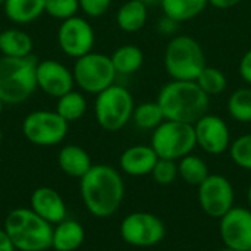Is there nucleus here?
Here are the masks:
<instances>
[{"label": "nucleus", "mask_w": 251, "mask_h": 251, "mask_svg": "<svg viewBox=\"0 0 251 251\" xmlns=\"http://www.w3.org/2000/svg\"><path fill=\"white\" fill-rule=\"evenodd\" d=\"M81 199L85 209L96 218L104 219L115 215L125 196L121 174L109 165H93L81 178Z\"/></svg>", "instance_id": "1"}, {"label": "nucleus", "mask_w": 251, "mask_h": 251, "mask_svg": "<svg viewBox=\"0 0 251 251\" xmlns=\"http://www.w3.org/2000/svg\"><path fill=\"white\" fill-rule=\"evenodd\" d=\"M160 104L166 121H176L194 125L207 115L209 96L199 87L196 81L168 82L159 93Z\"/></svg>", "instance_id": "2"}, {"label": "nucleus", "mask_w": 251, "mask_h": 251, "mask_svg": "<svg viewBox=\"0 0 251 251\" xmlns=\"http://www.w3.org/2000/svg\"><path fill=\"white\" fill-rule=\"evenodd\" d=\"M3 229L18 251H46L51 247V224L31 209H13L6 216Z\"/></svg>", "instance_id": "3"}, {"label": "nucleus", "mask_w": 251, "mask_h": 251, "mask_svg": "<svg viewBox=\"0 0 251 251\" xmlns=\"http://www.w3.org/2000/svg\"><path fill=\"white\" fill-rule=\"evenodd\" d=\"M37 63L34 56L0 57V100L4 104L24 103L35 93Z\"/></svg>", "instance_id": "4"}, {"label": "nucleus", "mask_w": 251, "mask_h": 251, "mask_svg": "<svg viewBox=\"0 0 251 251\" xmlns=\"http://www.w3.org/2000/svg\"><path fill=\"white\" fill-rule=\"evenodd\" d=\"M206 66L204 51L193 37L176 35L166 46L165 68L174 79L196 81Z\"/></svg>", "instance_id": "5"}, {"label": "nucleus", "mask_w": 251, "mask_h": 251, "mask_svg": "<svg viewBox=\"0 0 251 251\" xmlns=\"http://www.w3.org/2000/svg\"><path fill=\"white\" fill-rule=\"evenodd\" d=\"M134 109V99L131 93L118 84H113L99 93L94 101L96 121L109 132L122 129L132 118Z\"/></svg>", "instance_id": "6"}, {"label": "nucleus", "mask_w": 251, "mask_h": 251, "mask_svg": "<svg viewBox=\"0 0 251 251\" xmlns=\"http://www.w3.org/2000/svg\"><path fill=\"white\" fill-rule=\"evenodd\" d=\"M197 146L194 125L163 121L151 135V147L160 159L179 160L193 153Z\"/></svg>", "instance_id": "7"}, {"label": "nucleus", "mask_w": 251, "mask_h": 251, "mask_svg": "<svg viewBox=\"0 0 251 251\" xmlns=\"http://www.w3.org/2000/svg\"><path fill=\"white\" fill-rule=\"evenodd\" d=\"M75 85L88 94H99L115 84L116 71L110 56L90 51L75 60L72 68Z\"/></svg>", "instance_id": "8"}, {"label": "nucleus", "mask_w": 251, "mask_h": 251, "mask_svg": "<svg viewBox=\"0 0 251 251\" xmlns=\"http://www.w3.org/2000/svg\"><path fill=\"white\" fill-rule=\"evenodd\" d=\"M69 129V124L56 110H34L22 122L24 137L34 146L51 147L60 144Z\"/></svg>", "instance_id": "9"}, {"label": "nucleus", "mask_w": 251, "mask_h": 251, "mask_svg": "<svg viewBox=\"0 0 251 251\" xmlns=\"http://www.w3.org/2000/svg\"><path fill=\"white\" fill-rule=\"evenodd\" d=\"M165 235L163 221L149 212L129 213L121 224V237L132 247H154L163 241Z\"/></svg>", "instance_id": "10"}, {"label": "nucleus", "mask_w": 251, "mask_h": 251, "mask_svg": "<svg viewBox=\"0 0 251 251\" xmlns=\"http://www.w3.org/2000/svg\"><path fill=\"white\" fill-rule=\"evenodd\" d=\"M197 188L199 204L209 218L221 219L234 207V187L224 175H209Z\"/></svg>", "instance_id": "11"}, {"label": "nucleus", "mask_w": 251, "mask_h": 251, "mask_svg": "<svg viewBox=\"0 0 251 251\" xmlns=\"http://www.w3.org/2000/svg\"><path fill=\"white\" fill-rule=\"evenodd\" d=\"M94 41L96 35L91 24L78 15L62 21L57 29V44L60 50L74 59L93 51Z\"/></svg>", "instance_id": "12"}, {"label": "nucleus", "mask_w": 251, "mask_h": 251, "mask_svg": "<svg viewBox=\"0 0 251 251\" xmlns=\"http://www.w3.org/2000/svg\"><path fill=\"white\" fill-rule=\"evenodd\" d=\"M219 221V234L226 249L235 251L251 250L250 209L232 207Z\"/></svg>", "instance_id": "13"}, {"label": "nucleus", "mask_w": 251, "mask_h": 251, "mask_svg": "<svg viewBox=\"0 0 251 251\" xmlns=\"http://www.w3.org/2000/svg\"><path fill=\"white\" fill-rule=\"evenodd\" d=\"M35 81L37 88L53 99H59L72 91L75 85L72 71L53 59H46L37 63Z\"/></svg>", "instance_id": "14"}, {"label": "nucleus", "mask_w": 251, "mask_h": 251, "mask_svg": "<svg viewBox=\"0 0 251 251\" xmlns=\"http://www.w3.org/2000/svg\"><path fill=\"white\" fill-rule=\"evenodd\" d=\"M197 146L209 154H222L231 146V134L226 122L216 115H204L194 124Z\"/></svg>", "instance_id": "15"}, {"label": "nucleus", "mask_w": 251, "mask_h": 251, "mask_svg": "<svg viewBox=\"0 0 251 251\" xmlns=\"http://www.w3.org/2000/svg\"><path fill=\"white\" fill-rule=\"evenodd\" d=\"M29 209L51 225L60 224L68 215L62 196L50 187H40L31 194Z\"/></svg>", "instance_id": "16"}, {"label": "nucleus", "mask_w": 251, "mask_h": 251, "mask_svg": "<svg viewBox=\"0 0 251 251\" xmlns=\"http://www.w3.org/2000/svg\"><path fill=\"white\" fill-rule=\"evenodd\" d=\"M159 156L151 146H132L128 147L119 157V166L124 174L129 176H144L150 175Z\"/></svg>", "instance_id": "17"}, {"label": "nucleus", "mask_w": 251, "mask_h": 251, "mask_svg": "<svg viewBox=\"0 0 251 251\" xmlns=\"http://www.w3.org/2000/svg\"><path fill=\"white\" fill-rule=\"evenodd\" d=\"M59 168L72 178H82L93 166L90 154L76 144H68L60 149L57 156Z\"/></svg>", "instance_id": "18"}, {"label": "nucleus", "mask_w": 251, "mask_h": 251, "mask_svg": "<svg viewBox=\"0 0 251 251\" xmlns=\"http://www.w3.org/2000/svg\"><path fill=\"white\" fill-rule=\"evenodd\" d=\"M85 238L82 225L74 219H65L53 228L51 249L56 251L78 250Z\"/></svg>", "instance_id": "19"}, {"label": "nucleus", "mask_w": 251, "mask_h": 251, "mask_svg": "<svg viewBox=\"0 0 251 251\" xmlns=\"http://www.w3.org/2000/svg\"><path fill=\"white\" fill-rule=\"evenodd\" d=\"M3 12L10 22L26 25L46 13V0H6Z\"/></svg>", "instance_id": "20"}, {"label": "nucleus", "mask_w": 251, "mask_h": 251, "mask_svg": "<svg viewBox=\"0 0 251 251\" xmlns=\"http://www.w3.org/2000/svg\"><path fill=\"white\" fill-rule=\"evenodd\" d=\"M34 43L28 32L19 28H7L0 32V53L6 57L32 56Z\"/></svg>", "instance_id": "21"}, {"label": "nucleus", "mask_w": 251, "mask_h": 251, "mask_svg": "<svg viewBox=\"0 0 251 251\" xmlns=\"http://www.w3.org/2000/svg\"><path fill=\"white\" fill-rule=\"evenodd\" d=\"M147 21V4L141 0H128L116 13V24L125 32L140 31Z\"/></svg>", "instance_id": "22"}, {"label": "nucleus", "mask_w": 251, "mask_h": 251, "mask_svg": "<svg viewBox=\"0 0 251 251\" xmlns=\"http://www.w3.org/2000/svg\"><path fill=\"white\" fill-rule=\"evenodd\" d=\"M207 3L209 0H160L165 16L174 19L178 24L199 16Z\"/></svg>", "instance_id": "23"}, {"label": "nucleus", "mask_w": 251, "mask_h": 251, "mask_svg": "<svg viewBox=\"0 0 251 251\" xmlns=\"http://www.w3.org/2000/svg\"><path fill=\"white\" fill-rule=\"evenodd\" d=\"M112 63L115 66L116 74L121 75H131L137 72L144 62V53L138 46L125 44L118 47L113 54L110 56Z\"/></svg>", "instance_id": "24"}, {"label": "nucleus", "mask_w": 251, "mask_h": 251, "mask_svg": "<svg viewBox=\"0 0 251 251\" xmlns=\"http://www.w3.org/2000/svg\"><path fill=\"white\" fill-rule=\"evenodd\" d=\"M56 112L68 122H75L81 119L87 112V100L79 91H69L57 99Z\"/></svg>", "instance_id": "25"}, {"label": "nucleus", "mask_w": 251, "mask_h": 251, "mask_svg": "<svg viewBox=\"0 0 251 251\" xmlns=\"http://www.w3.org/2000/svg\"><path fill=\"white\" fill-rule=\"evenodd\" d=\"M178 175L188 185L199 187L201 182H204V179L210 174H209V168H207L206 162L201 157L194 156V154H188V156L179 159Z\"/></svg>", "instance_id": "26"}, {"label": "nucleus", "mask_w": 251, "mask_h": 251, "mask_svg": "<svg viewBox=\"0 0 251 251\" xmlns=\"http://www.w3.org/2000/svg\"><path fill=\"white\" fill-rule=\"evenodd\" d=\"M132 119L140 129H156L165 119L163 110L157 101H144L134 109Z\"/></svg>", "instance_id": "27"}, {"label": "nucleus", "mask_w": 251, "mask_h": 251, "mask_svg": "<svg viewBox=\"0 0 251 251\" xmlns=\"http://www.w3.org/2000/svg\"><path fill=\"white\" fill-rule=\"evenodd\" d=\"M228 112L238 122H251V88H238L231 94Z\"/></svg>", "instance_id": "28"}, {"label": "nucleus", "mask_w": 251, "mask_h": 251, "mask_svg": "<svg viewBox=\"0 0 251 251\" xmlns=\"http://www.w3.org/2000/svg\"><path fill=\"white\" fill-rule=\"evenodd\" d=\"M196 82L199 87L210 97V96H219L226 88V76L225 74L213 66H206L200 75L197 76Z\"/></svg>", "instance_id": "29"}, {"label": "nucleus", "mask_w": 251, "mask_h": 251, "mask_svg": "<svg viewBox=\"0 0 251 251\" xmlns=\"http://www.w3.org/2000/svg\"><path fill=\"white\" fill-rule=\"evenodd\" d=\"M229 154L237 166L246 171H251V134L238 137L229 146Z\"/></svg>", "instance_id": "30"}, {"label": "nucleus", "mask_w": 251, "mask_h": 251, "mask_svg": "<svg viewBox=\"0 0 251 251\" xmlns=\"http://www.w3.org/2000/svg\"><path fill=\"white\" fill-rule=\"evenodd\" d=\"M79 10L78 0H46V13L54 19L65 21L76 16Z\"/></svg>", "instance_id": "31"}, {"label": "nucleus", "mask_w": 251, "mask_h": 251, "mask_svg": "<svg viewBox=\"0 0 251 251\" xmlns=\"http://www.w3.org/2000/svg\"><path fill=\"white\" fill-rule=\"evenodd\" d=\"M151 178L156 184L159 185H171L176 176H178V165L175 160L169 159H160L156 162L153 171H151Z\"/></svg>", "instance_id": "32"}, {"label": "nucleus", "mask_w": 251, "mask_h": 251, "mask_svg": "<svg viewBox=\"0 0 251 251\" xmlns=\"http://www.w3.org/2000/svg\"><path fill=\"white\" fill-rule=\"evenodd\" d=\"M79 9L90 18H99L107 12L112 0H78Z\"/></svg>", "instance_id": "33"}, {"label": "nucleus", "mask_w": 251, "mask_h": 251, "mask_svg": "<svg viewBox=\"0 0 251 251\" xmlns=\"http://www.w3.org/2000/svg\"><path fill=\"white\" fill-rule=\"evenodd\" d=\"M238 71H240L241 78L251 85V49L243 56Z\"/></svg>", "instance_id": "34"}, {"label": "nucleus", "mask_w": 251, "mask_h": 251, "mask_svg": "<svg viewBox=\"0 0 251 251\" xmlns=\"http://www.w3.org/2000/svg\"><path fill=\"white\" fill-rule=\"evenodd\" d=\"M176 25H178V22H175L174 19H171V18L165 16V18L162 19V22H160L159 28H160V31H162V32H165V34H172V32L176 29Z\"/></svg>", "instance_id": "35"}, {"label": "nucleus", "mask_w": 251, "mask_h": 251, "mask_svg": "<svg viewBox=\"0 0 251 251\" xmlns=\"http://www.w3.org/2000/svg\"><path fill=\"white\" fill-rule=\"evenodd\" d=\"M0 251H16L10 238L4 232V229H0Z\"/></svg>", "instance_id": "36"}, {"label": "nucleus", "mask_w": 251, "mask_h": 251, "mask_svg": "<svg viewBox=\"0 0 251 251\" xmlns=\"http://www.w3.org/2000/svg\"><path fill=\"white\" fill-rule=\"evenodd\" d=\"M243 0H209V3L218 9H228V7H234L237 4H240Z\"/></svg>", "instance_id": "37"}, {"label": "nucleus", "mask_w": 251, "mask_h": 251, "mask_svg": "<svg viewBox=\"0 0 251 251\" xmlns=\"http://www.w3.org/2000/svg\"><path fill=\"white\" fill-rule=\"evenodd\" d=\"M141 1H143L144 4H147V6H149V4H154V3H160V0H141Z\"/></svg>", "instance_id": "38"}, {"label": "nucleus", "mask_w": 251, "mask_h": 251, "mask_svg": "<svg viewBox=\"0 0 251 251\" xmlns=\"http://www.w3.org/2000/svg\"><path fill=\"white\" fill-rule=\"evenodd\" d=\"M247 200H249V209L251 210V185H250V188H249V193H247Z\"/></svg>", "instance_id": "39"}, {"label": "nucleus", "mask_w": 251, "mask_h": 251, "mask_svg": "<svg viewBox=\"0 0 251 251\" xmlns=\"http://www.w3.org/2000/svg\"><path fill=\"white\" fill-rule=\"evenodd\" d=\"M3 107H4V103L0 100V116H1V113H3Z\"/></svg>", "instance_id": "40"}, {"label": "nucleus", "mask_w": 251, "mask_h": 251, "mask_svg": "<svg viewBox=\"0 0 251 251\" xmlns=\"http://www.w3.org/2000/svg\"><path fill=\"white\" fill-rule=\"evenodd\" d=\"M218 251H235V250H231V249H226V247H225V249H222V250H218Z\"/></svg>", "instance_id": "41"}, {"label": "nucleus", "mask_w": 251, "mask_h": 251, "mask_svg": "<svg viewBox=\"0 0 251 251\" xmlns=\"http://www.w3.org/2000/svg\"><path fill=\"white\" fill-rule=\"evenodd\" d=\"M1 140H3V134H1V129H0V144H1Z\"/></svg>", "instance_id": "42"}, {"label": "nucleus", "mask_w": 251, "mask_h": 251, "mask_svg": "<svg viewBox=\"0 0 251 251\" xmlns=\"http://www.w3.org/2000/svg\"><path fill=\"white\" fill-rule=\"evenodd\" d=\"M4 1H6V0H0V6H1V7H3V4H4Z\"/></svg>", "instance_id": "43"}, {"label": "nucleus", "mask_w": 251, "mask_h": 251, "mask_svg": "<svg viewBox=\"0 0 251 251\" xmlns=\"http://www.w3.org/2000/svg\"><path fill=\"white\" fill-rule=\"evenodd\" d=\"M250 251H251V250H250Z\"/></svg>", "instance_id": "44"}]
</instances>
